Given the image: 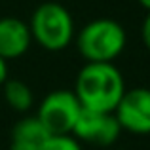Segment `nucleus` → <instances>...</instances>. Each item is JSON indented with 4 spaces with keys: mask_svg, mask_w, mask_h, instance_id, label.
Instances as JSON below:
<instances>
[{
    "mask_svg": "<svg viewBox=\"0 0 150 150\" xmlns=\"http://www.w3.org/2000/svg\"><path fill=\"white\" fill-rule=\"evenodd\" d=\"M125 93V82L114 63H86L78 72L74 95L82 108L114 112Z\"/></svg>",
    "mask_w": 150,
    "mask_h": 150,
    "instance_id": "1",
    "label": "nucleus"
},
{
    "mask_svg": "<svg viewBox=\"0 0 150 150\" xmlns=\"http://www.w3.org/2000/svg\"><path fill=\"white\" fill-rule=\"evenodd\" d=\"M124 27L110 17L89 21L76 34V48L86 63H112L125 48Z\"/></svg>",
    "mask_w": 150,
    "mask_h": 150,
    "instance_id": "2",
    "label": "nucleus"
},
{
    "mask_svg": "<svg viewBox=\"0 0 150 150\" xmlns=\"http://www.w3.org/2000/svg\"><path fill=\"white\" fill-rule=\"evenodd\" d=\"M30 36L48 51H61L74 38L70 11L59 2H44L34 10L29 23Z\"/></svg>",
    "mask_w": 150,
    "mask_h": 150,
    "instance_id": "3",
    "label": "nucleus"
},
{
    "mask_svg": "<svg viewBox=\"0 0 150 150\" xmlns=\"http://www.w3.org/2000/svg\"><path fill=\"white\" fill-rule=\"evenodd\" d=\"M82 105L74 91L55 89L48 93L38 106L36 118L51 135H72L74 124L80 116Z\"/></svg>",
    "mask_w": 150,
    "mask_h": 150,
    "instance_id": "4",
    "label": "nucleus"
},
{
    "mask_svg": "<svg viewBox=\"0 0 150 150\" xmlns=\"http://www.w3.org/2000/svg\"><path fill=\"white\" fill-rule=\"evenodd\" d=\"M122 133L114 112H97L82 108L72 129L74 139H82L95 146H112Z\"/></svg>",
    "mask_w": 150,
    "mask_h": 150,
    "instance_id": "5",
    "label": "nucleus"
},
{
    "mask_svg": "<svg viewBox=\"0 0 150 150\" xmlns=\"http://www.w3.org/2000/svg\"><path fill=\"white\" fill-rule=\"evenodd\" d=\"M114 116L122 131H129L135 135H150V89H125L124 97L114 110Z\"/></svg>",
    "mask_w": 150,
    "mask_h": 150,
    "instance_id": "6",
    "label": "nucleus"
},
{
    "mask_svg": "<svg viewBox=\"0 0 150 150\" xmlns=\"http://www.w3.org/2000/svg\"><path fill=\"white\" fill-rule=\"evenodd\" d=\"M30 42H33L30 29L23 19L19 17L0 19V57L4 61L25 55Z\"/></svg>",
    "mask_w": 150,
    "mask_h": 150,
    "instance_id": "7",
    "label": "nucleus"
},
{
    "mask_svg": "<svg viewBox=\"0 0 150 150\" xmlns=\"http://www.w3.org/2000/svg\"><path fill=\"white\" fill-rule=\"evenodd\" d=\"M51 133L36 116L21 118L11 127L10 150H42Z\"/></svg>",
    "mask_w": 150,
    "mask_h": 150,
    "instance_id": "8",
    "label": "nucleus"
},
{
    "mask_svg": "<svg viewBox=\"0 0 150 150\" xmlns=\"http://www.w3.org/2000/svg\"><path fill=\"white\" fill-rule=\"evenodd\" d=\"M4 99L8 106L17 112H27L33 106V91L23 80H6L4 82Z\"/></svg>",
    "mask_w": 150,
    "mask_h": 150,
    "instance_id": "9",
    "label": "nucleus"
},
{
    "mask_svg": "<svg viewBox=\"0 0 150 150\" xmlns=\"http://www.w3.org/2000/svg\"><path fill=\"white\" fill-rule=\"evenodd\" d=\"M42 150H82L72 135H51Z\"/></svg>",
    "mask_w": 150,
    "mask_h": 150,
    "instance_id": "10",
    "label": "nucleus"
},
{
    "mask_svg": "<svg viewBox=\"0 0 150 150\" xmlns=\"http://www.w3.org/2000/svg\"><path fill=\"white\" fill-rule=\"evenodd\" d=\"M141 38H143V44L146 46V50H150V11L146 13L143 27H141Z\"/></svg>",
    "mask_w": 150,
    "mask_h": 150,
    "instance_id": "11",
    "label": "nucleus"
},
{
    "mask_svg": "<svg viewBox=\"0 0 150 150\" xmlns=\"http://www.w3.org/2000/svg\"><path fill=\"white\" fill-rule=\"evenodd\" d=\"M6 80H8V61L0 57V86H4Z\"/></svg>",
    "mask_w": 150,
    "mask_h": 150,
    "instance_id": "12",
    "label": "nucleus"
},
{
    "mask_svg": "<svg viewBox=\"0 0 150 150\" xmlns=\"http://www.w3.org/2000/svg\"><path fill=\"white\" fill-rule=\"evenodd\" d=\"M139 4L144 8L146 11H150V0H139Z\"/></svg>",
    "mask_w": 150,
    "mask_h": 150,
    "instance_id": "13",
    "label": "nucleus"
}]
</instances>
